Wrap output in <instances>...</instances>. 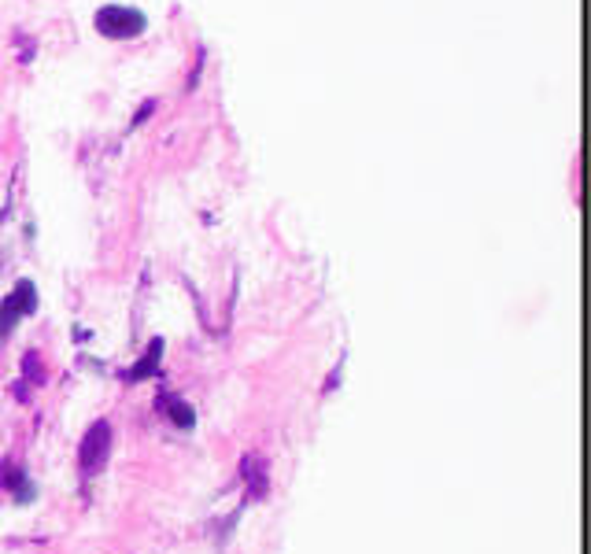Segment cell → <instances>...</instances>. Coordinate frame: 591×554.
Instances as JSON below:
<instances>
[{
	"label": "cell",
	"instance_id": "6da1fadb",
	"mask_svg": "<svg viewBox=\"0 0 591 554\" xmlns=\"http://www.w3.org/2000/svg\"><path fill=\"white\" fill-rule=\"evenodd\" d=\"M93 26L108 41H133V37H141L148 30V15L130 8V4H104L97 19H93Z\"/></svg>",
	"mask_w": 591,
	"mask_h": 554
},
{
	"label": "cell",
	"instance_id": "7a4b0ae2",
	"mask_svg": "<svg viewBox=\"0 0 591 554\" xmlns=\"http://www.w3.org/2000/svg\"><path fill=\"white\" fill-rule=\"evenodd\" d=\"M111 444H115L111 422L97 418V422L85 429L82 444H78V470H82V477H97V473H104V466H108V458H111Z\"/></svg>",
	"mask_w": 591,
	"mask_h": 554
},
{
	"label": "cell",
	"instance_id": "3957f363",
	"mask_svg": "<svg viewBox=\"0 0 591 554\" xmlns=\"http://www.w3.org/2000/svg\"><path fill=\"white\" fill-rule=\"evenodd\" d=\"M37 311V289L34 281H19L4 300H0V340H8L15 333V326L23 322V318H30V314Z\"/></svg>",
	"mask_w": 591,
	"mask_h": 554
},
{
	"label": "cell",
	"instance_id": "8992f818",
	"mask_svg": "<svg viewBox=\"0 0 591 554\" xmlns=\"http://www.w3.org/2000/svg\"><path fill=\"white\" fill-rule=\"evenodd\" d=\"M156 410L167 418L174 429H193L196 425V410L185 403L181 396H174V392H163V396L156 399Z\"/></svg>",
	"mask_w": 591,
	"mask_h": 554
},
{
	"label": "cell",
	"instance_id": "9c48e42d",
	"mask_svg": "<svg viewBox=\"0 0 591 554\" xmlns=\"http://www.w3.org/2000/svg\"><path fill=\"white\" fill-rule=\"evenodd\" d=\"M152 111H156V104H145V108L137 111V119H133V126H141V122H145L148 115H152Z\"/></svg>",
	"mask_w": 591,
	"mask_h": 554
},
{
	"label": "cell",
	"instance_id": "ba28073f",
	"mask_svg": "<svg viewBox=\"0 0 591 554\" xmlns=\"http://www.w3.org/2000/svg\"><path fill=\"white\" fill-rule=\"evenodd\" d=\"M23 374L34 381V385H45V366H41V355L37 351H26L23 355Z\"/></svg>",
	"mask_w": 591,
	"mask_h": 554
},
{
	"label": "cell",
	"instance_id": "5b68a950",
	"mask_svg": "<svg viewBox=\"0 0 591 554\" xmlns=\"http://www.w3.org/2000/svg\"><path fill=\"white\" fill-rule=\"evenodd\" d=\"M0 488H4V492H12L19 503H26V499L34 495L30 473H23V466H19L15 458H4V462H0Z\"/></svg>",
	"mask_w": 591,
	"mask_h": 554
},
{
	"label": "cell",
	"instance_id": "277c9868",
	"mask_svg": "<svg viewBox=\"0 0 591 554\" xmlns=\"http://www.w3.org/2000/svg\"><path fill=\"white\" fill-rule=\"evenodd\" d=\"M241 481L248 488L252 503H263L270 492V477H266V458L263 455H244L241 458Z\"/></svg>",
	"mask_w": 591,
	"mask_h": 554
},
{
	"label": "cell",
	"instance_id": "52a82bcc",
	"mask_svg": "<svg viewBox=\"0 0 591 554\" xmlns=\"http://www.w3.org/2000/svg\"><path fill=\"white\" fill-rule=\"evenodd\" d=\"M163 337H156L152 344H148L145 351H141V359L133 362L130 370L122 374V381H130V385H137V381H145V377H156L159 374V359H163Z\"/></svg>",
	"mask_w": 591,
	"mask_h": 554
}]
</instances>
